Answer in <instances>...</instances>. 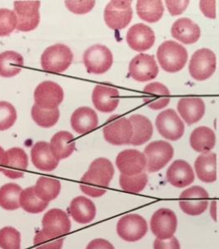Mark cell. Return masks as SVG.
<instances>
[{
    "label": "cell",
    "instance_id": "obj_21",
    "mask_svg": "<svg viewBox=\"0 0 219 249\" xmlns=\"http://www.w3.org/2000/svg\"><path fill=\"white\" fill-rule=\"evenodd\" d=\"M7 163L2 170L3 175L10 178H19L23 177L25 171L28 167V157L21 148L14 147L6 152Z\"/></svg>",
    "mask_w": 219,
    "mask_h": 249
},
{
    "label": "cell",
    "instance_id": "obj_7",
    "mask_svg": "<svg viewBox=\"0 0 219 249\" xmlns=\"http://www.w3.org/2000/svg\"><path fill=\"white\" fill-rule=\"evenodd\" d=\"M40 1H16L14 13L17 16V30L20 32H31L40 23Z\"/></svg>",
    "mask_w": 219,
    "mask_h": 249
},
{
    "label": "cell",
    "instance_id": "obj_11",
    "mask_svg": "<svg viewBox=\"0 0 219 249\" xmlns=\"http://www.w3.org/2000/svg\"><path fill=\"white\" fill-rule=\"evenodd\" d=\"M177 228V215L172 210L160 208L151 217V230L157 239L164 240L172 238Z\"/></svg>",
    "mask_w": 219,
    "mask_h": 249
},
{
    "label": "cell",
    "instance_id": "obj_48",
    "mask_svg": "<svg viewBox=\"0 0 219 249\" xmlns=\"http://www.w3.org/2000/svg\"><path fill=\"white\" fill-rule=\"evenodd\" d=\"M6 163H7V155L4 150L0 146V172H2Z\"/></svg>",
    "mask_w": 219,
    "mask_h": 249
},
{
    "label": "cell",
    "instance_id": "obj_46",
    "mask_svg": "<svg viewBox=\"0 0 219 249\" xmlns=\"http://www.w3.org/2000/svg\"><path fill=\"white\" fill-rule=\"evenodd\" d=\"M200 8L207 18L211 19L216 18V1H201Z\"/></svg>",
    "mask_w": 219,
    "mask_h": 249
},
{
    "label": "cell",
    "instance_id": "obj_47",
    "mask_svg": "<svg viewBox=\"0 0 219 249\" xmlns=\"http://www.w3.org/2000/svg\"><path fill=\"white\" fill-rule=\"evenodd\" d=\"M85 249H115V248L106 239H95L88 244Z\"/></svg>",
    "mask_w": 219,
    "mask_h": 249
},
{
    "label": "cell",
    "instance_id": "obj_24",
    "mask_svg": "<svg viewBox=\"0 0 219 249\" xmlns=\"http://www.w3.org/2000/svg\"><path fill=\"white\" fill-rule=\"evenodd\" d=\"M143 99L151 109L159 110L168 106L170 91L160 82H153L144 88Z\"/></svg>",
    "mask_w": 219,
    "mask_h": 249
},
{
    "label": "cell",
    "instance_id": "obj_15",
    "mask_svg": "<svg viewBox=\"0 0 219 249\" xmlns=\"http://www.w3.org/2000/svg\"><path fill=\"white\" fill-rule=\"evenodd\" d=\"M159 73V67L154 57L140 53L132 58L129 65V74L137 82H145L155 78Z\"/></svg>",
    "mask_w": 219,
    "mask_h": 249
},
{
    "label": "cell",
    "instance_id": "obj_30",
    "mask_svg": "<svg viewBox=\"0 0 219 249\" xmlns=\"http://www.w3.org/2000/svg\"><path fill=\"white\" fill-rule=\"evenodd\" d=\"M50 145L54 157L59 160L70 157L76 147L74 137L67 131H61L53 135Z\"/></svg>",
    "mask_w": 219,
    "mask_h": 249
},
{
    "label": "cell",
    "instance_id": "obj_13",
    "mask_svg": "<svg viewBox=\"0 0 219 249\" xmlns=\"http://www.w3.org/2000/svg\"><path fill=\"white\" fill-rule=\"evenodd\" d=\"M155 124L159 134L168 140H179L184 134V123L173 109H167L160 113Z\"/></svg>",
    "mask_w": 219,
    "mask_h": 249
},
{
    "label": "cell",
    "instance_id": "obj_35",
    "mask_svg": "<svg viewBox=\"0 0 219 249\" xmlns=\"http://www.w3.org/2000/svg\"><path fill=\"white\" fill-rule=\"evenodd\" d=\"M21 189L16 183H9L0 188V207L8 211H14L20 207Z\"/></svg>",
    "mask_w": 219,
    "mask_h": 249
},
{
    "label": "cell",
    "instance_id": "obj_9",
    "mask_svg": "<svg viewBox=\"0 0 219 249\" xmlns=\"http://www.w3.org/2000/svg\"><path fill=\"white\" fill-rule=\"evenodd\" d=\"M216 70V55L209 49H201L193 54L189 64L190 76L196 81H205Z\"/></svg>",
    "mask_w": 219,
    "mask_h": 249
},
{
    "label": "cell",
    "instance_id": "obj_26",
    "mask_svg": "<svg viewBox=\"0 0 219 249\" xmlns=\"http://www.w3.org/2000/svg\"><path fill=\"white\" fill-rule=\"evenodd\" d=\"M98 124V115L90 107L78 108L71 117V127L79 134L90 133Z\"/></svg>",
    "mask_w": 219,
    "mask_h": 249
},
{
    "label": "cell",
    "instance_id": "obj_34",
    "mask_svg": "<svg viewBox=\"0 0 219 249\" xmlns=\"http://www.w3.org/2000/svg\"><path fill=\"white\" fill-rule=\"evenodd\" d=\"M138 16L144 21L153 23L162 18L164 8L162 1H138L136 3Z\"/></svg>",
    "mask_w": 219,
    "mask_h": 249
},
{
    "label": "cell",
    "instance_id": "obj_8",
    "mask_svg": "<svg viewBox=\"0 0 219 249\" xmlns=\"http://www.w3.org/2000/svg\"><path fill=\"white\" fill-rule=\"evenodd\" d=\"M148 232L145 218L138 214H127L120 218L117 225V233L124 241L133 243L144 238Z\"/></svg>",
    "mask_w": 219,
    "mask_h": 249
},
{
    "label": "cell",
    "instance_id": "obj_36",
    "mask_svg": "<svg viewBox=\"0 0 219 249\" xmlns=\"http://www.w3.org/2000/svg\"><path fill=\"white\" fill-rule=\"evenodd\" d=\"M48 206L49 202L42 201L36 196L34 186L26 188L21 192L20 196V207H22L24 211L32 214H38L44 212Z\"/></svg>",
    "mask_w": 219,
    "mask_h": 249
},
{
    "label": "cell",
    "instance_id": "obj_37",
    "mask_svg": "<svg viewBox=\"0 0 219 249\" xmlns=\"http://www.w3.org/2000/svg\"><path fill=\"white\" fill-rule=\"evenodd\" d=\"M60 112L58 108L53 109H41L37 105H34L32 109V117L34 122L42 127H51L58 123Z\"/></svg>",
    "mask_w": 219,
    "mask_h": 249
},
{
    "label": "cell",
    "instance_id": "obj_41",
    "mask_svg": "<svg viewBox=\"0 0 219 249\" xmlns=\"http://www.w3.org/2000/svg\"><path fill=\"white\" fill-rule=\"evenodd\" d=\"M17 27V16L14 11L7 8L0 9V36H7Z\"/></svg>",
    "mask_w": 219,
    "mask_h": 249
},
{
    "label": "cell",
    "instance_id": "obj_43",
    "mask_svg": "<svg viewBox=\"0 0 219 249\" xmlns=\"http://www.w3.org/2000/svg\"><path fill=\"white\" fill-rule=\"evenodd\" d=\"M67 8L75 14H86L95 7V1H66Z\"/></svg>",
    "mask_w": 219,
    "mask_h": 249
},
{
    "label": "cell",
    "instance_id": "obj_1",
    "mask_svg": "<svg viewBox=\"0 0 219 249\" xmlns=\"http://www.w3.org/2000/svg\"><path fill=\"white\" fill-rule=\"evenodd\" d=\"M114 165L109 160L99 158L90 164L87 172L81 178L80 188L85 195L100 197L106 194L114 177Z\"/></svg>",
    "mask_w": 219,
    "mask_h": 249
},
{
    "label": "cell",
    "instance_id": "obj_10",
    "mask_svg": "<svg viewBox=\"0 0 219 249\" xmlns=\"http://www.w3.org/2000/svg\"><path fill=\"white\" fill-rule=\"evenodd\" d=\"M132 1L115 0L107 4L104 9V21L113 30L124 29L132 21Z\"/></svg>",
    "mask_w": 219,
    "mask_h": 249
},
{
    "label": "cell",
    "instance_id": "obj_28",
    "mask_svg": "<svg viewBox=\"0 0 219 249\" xmlns=\"http://www.w3.org/2000/svg\"><path fill=\"white\" fill-rule=\"evenodd\" d=\"M130 123L132 126V141L133 146H140L147 142L153 135V125L151 120L140 114H134L130 117Z\"/></svg>",
    "mask_w": 219,
    "mask_h": 249
},
{
    "label": "cell",
    "instance_id": "obj_6",
    "mask_svg": "<svg viewBox=\"0 0 219 249\" xmlns=\"http://www.w3.org/2000/svg\"><path fill=\"white\" fill-rule=\"evenodd\" d=\"M84 67L89 73L103 74L108 72L114 63L111 51L104 45H93L83 55Z\"/></svg>",
    "mask_w": 219,
    "mask_h": 249
},
{
    "label": "cell",
    "instance_id": "obj_16",
    "mask_svg": "<svg viewBox=\"0 0 219 249\" xmlns=\"http://www.w3.org/2000/svg\"><path fill=\"white\" fill-rule=\"evenodd\" d=\"M103 132L104 139L109 143L115 146L131 144L133 134L132 126L126 118L112 120L103 127Z\"/></svg>",
    "mask_w": 219,
    "mask_h": 249
},
{
    "label": "cell",
    "instance_id": "obj_12",
    "mask_svg": "<svg viewBox=\"0 0 219 249\" xmlns=\"http://www.w3.org/2000/svg\"><path fill=\"white\" fill-rule=\"evenodd\" d=\"M71 226L70 218L63 210H50L43 217V232L53 238H64L70 233Z\"/></svg>",
    "mask_w": 219,
    "mask_h": 249
},
{
    "label": "cell",
    "instance_id": "obj_17",
    "mask_svg": "<svg viewBox=\"0 0 219 249\" xmlns=\"http://www.w3.org/2000/svg\"><path fill=\"white\" fill-rule=\"evenodd\" d=\"M116 165L121 175L133 176L140 175L146 169L144 154L137 150H126L117 157Z\"/></svg>",
    "mask_w": 219,
    "mask_h": 249
},
{
    "label": "cell",
    "instance_id": "obj_2",
    "mask_svg": "<svg viewBox=\"0 0 219 249\" xmlns=\"http://www.w3.org/2000/svg\"><path fill=\"white\" fill-rule=\"evenodd\" d=\"M157 58L164 71L177 72L186 64L188 53L184 46L172 40H167L158 49Z\"/></svg>",
    "mask_w": 219,
    "mask_h": 249
},
{
    "label": "cell",
    "instance_id": "obj_40",
    "mask_svg": "<svg viewBox=\"0 0 219 249\" xmlns=\"http://www.w3.org/2000/svg\"><path fill=\"white\" fill-rule=\"evenodd\" d=\"M17 120L16 109L7 101H0V131L14 126Z\"/></svg>",
    "mask_w": 219,
    "mask_h": 249
},
{
    "label": "cell",
    "instance_id": "obj_33",
    "mask_svg": "<svg viewBox=\"0 0 219 249\" xmlns=\"http://www.w3.org/2000/svg\"><path fill=\"white\" fill-rule=\"evenodd\" d=\"M34 187L36 196L45 202L53 201L60 194L61 183L55 178L40 177Z\"/></svg>",
    "mask_w": 219,
    "mask_h": 249
},
{
    "label": "cell",
    "instance_id": "obj_45",
    "mask_svg": "<svg viewBox=\"0 0 219 249\" xmlns=\"http://www.w3.org/2000/svg\"><path fill=\"white\" fill-rule=\"evenodd\" d=\"M153 249H181L179 241L174 236L168 239H156L153 242Z\"/></svg>",
    "mask_w": 219,
    "mask_h": 249
},
{
    "label": "cell",
    "instance_id": "obj_42",
    "mask_svg": "<svg viewBox=\"0 0 219 249\" xmlns=\"http://www.w3.org/2000/svg\"><path fill=\"white\" fill-rule=\"evenodd\" d=\"M64 240V238H53L41 231L34 236V245L36 249H62Z\"/></svg>",
    "mask_w": 219,
    "mask_h": 249
},
{
    "label": "cell",
    "instance_id": "obj_25",
    "mask_svg": "<svg viewBox=\"0 0 219 249\" xmlns=\"http://www.w3.org/2000/svg\"><path fill=\"white\" fill-rule=\"evenodd\" d=\"M177 110L187 124H194L204 115L205 105L201 98H182L177 103Z\"/></svg>",
    "mask_w": 219,
    "mask_h": 249
},
{
    "label": "cell",
    "instance_id": "obj_49",
    "mask_svg": "<svg viewBox=\"0 0 219 249\" xmlns=\"http://www.w3.org/2000/svg\"><path fill=\"white\" fill-rule=\"evenodd\" d=\"M210 215L213 220L217 222L218 217H217V201H212L211 205H210Z\"/></svg>",
    "mask_w": 219,
    "mask_h": 249
},
{
    "label": "cell",
    "instance_id": "obj_14",
    "mask_svg": "<svg viewBox=\"0 0 219 249\" xmlns=\"http://www.w3.org/2000/svg\"><path fill=\"white\" fill-rule=\"evenodd\" d=\"M64 96L63 88L51 81L41 82L34 93L35 105L45 109L58 108L64 101Z\"/></svg>",
    "mask_w": 219,
    "mask_h": 249
},
{
    "label": "cell",
    "instance_id": "obj_31",
    "mask_svg": "<svg viewBox=\"0 0 219 249\" xmlns=\"http://www.w3.org/2000/svg\"><path fill=\"white\" fill-rule=\"evenodd\" d=\"M190 143L194 151L203 154L208 153L215 146V133L208 127H197L190 135Z\"/></svg>",
    "mask_w": 219,
    "mask_h": 249
},
{
    "label": "cell",
    "instance_id": "obj_3",
    "mask_svg": "<svg viewBox=\"0 0 219 249\" xmlns=\"http://www.w3.org/2000/svg\"><path fill=\"white\" fill-rule=\"evenodd\" d=\"M73 60V53L68 46L62 44L46 49L41 56V66L45 71L60 73L68 69Z\"/></svg>",
    "mask_w": 219,
    "mask_h": 249
},
{
    "label": "cell",
    "instance_id": "obj_39",
    "mask_svg": "<svg viewBox=\"0 0 219 249\" xmlns=\"http://www.w3.org/2000/svg\"><path fill=\"white\" fill-rule=\"evenodd\" d=\"M0 248L2 249H21V233L14 227L0 230Z\"/></svg>",
    "mask_w": 219,
    "mask_h": 249
},
{
    "label": "cell",
    "instance_id": "obj_38",
    "mask_svg": "<svg viewBox=\"0 0 219 249\" xmlns=\"http://www.w3.org/2000/svg\"><path fill=\"white\" fill-rule=\"evenodd\" d=\"M148 176L145 173L140 175L128 176L121 175L119 178V183L124 191L132 194H139L145 189L148 183Z\"/></svg>",
    "mask_w": 219,
    "mask_h": 249
},
{
    "label": "cell",
    "instance_id": "obj_22",
    "mask_svg": "<svg viewBox=\"0 0 219 249\" xmlns=\"http://www.w3.org/2000/svg\"><path fill=\"white\" fill-rule=\"evenodd\" d=\"M32 163L38 170L51 172L58 167L59 160L51 151V145L45 142L34 144L31 151Z\"/></svg>",
    "mask_w": 219,
    "mask_h": 249
},
{
    "label": "cell",
    "instance_id": "obj_19",
    "mask_svg": "<svg viewBox=\"0 0 219 249\" xmlns=\"http://www.w3.org/2000/svg\"><path fill=\"white\" fill-rule=\"evenodd\" d=\"M118 89L108 86L98 85L92 93V101L95 108L102 113H111L117 109L119 104Z\"/></svg>",
    "mask_w": 219,
    "mask_h": 249
},
{
    "label": "cell",
    "instance_id": "obj_20",
    "mask_svg": "<svg viewBox=\"0 0 219 249\" xmlns=\"http://www.w3.org/2000/svg\"><path fill=\"white\" fill-rule=\"evenodd\" d=\"M167 180L176 188H185L195 181V174L190 164L185 160H177L167 171Z\"/></svg>",
    "mask_w": 219,
    "mask_h": 249
},
{
    "label": "cell",
    "instance_id": "obj_18",
    "mask_svg": "<svg viewBox=\"0 0 219 249\" xmlns=\"http://www.w3.org/2000/svg\"><path fill=\"white\" fill-rule=\"evenodd\" d=\"M127 42L130 47L138 51H148L155 42V34L151 27L138 23L130 28L127 33Z\"/></svg>",
    "mask_w": 219,
    "mask_h": 249
},
{
    "label": "cell",
    "instance_id": "obj_23",
    "mask_svg": "<svg viewBox=\"0 0 219 249\" xmlns=\"http://www.w3.org/2000/svg\"><path fill=\"white\" fill-rule=\"evenodd\" d=\"M172 37L183 44L191 45L197 42L201 38V28L192 20L185 18L178 19L172 25Z\"/></svg>",
    "mask_w": 219,
    "mask_h": 249
},
{
    "label": "cell",
    "instance_id": "obj_5",
    "mask_svg": "<svg viewBox=\"0 0 219 249\" xmlns=\"http://www.w3.org/2000/svg\"><path fill=\"white\" fill-rule=\"evenodd\" d=\"M144 156L146 160V169L149 172H158L172 159L174 149L167 142L156 141L145 147Z\"/></svg>",
    "mask_w": 219,
    "mask_h": 249
},
{
    "label": "cell",
    "instance_id": "obj_29",
    "mask_svg": "<svg viewBox=\"0 0 219 249\" xmlns=\"http://www.w3.org/2000/svg\"><path fill=\"white\" fill-rule=\"evenodd\" d=\"M195 170L200 180L212 183L217 180V156L213 152L202 154L195 162Z\"/></svg>",
    "mask_w": 219,
    "mask_h": 249
},
{
    "label": "cell",
    "instance_id": "obj_27",
    "mask_svg": "<svg viewBox=\"0 0 219 249\" xmlns=\"http://www.w3.org/2000/svg\"><path fill=\"white\" fill-rule=\"evenodd\" d=\"M69 212L76 222L84 225L91 222L95 219L96 207L90 199L79 196L72 199L69 207Z\"/></svg>",
    "mask_w": 219,
    "mask_h": 249
},
{
    "label": "cell",
    "instance_id": "obj_4",
    "mask_svg": "<svg viewBox=\"0 0 219 249\" xmlns=\"http://www.w3.org/2000/svg\"><path fill=\"white\" fill-rule=\"evenodd\" d=\"M209 193L201 186H193L180 195L179 206L182 212L191 216L203 214L209 206Z\"/></svg>",
    "mask_w": 219,
    "mask_h": 249
},
{
    "label": "cell",
    "instance_id": "obj_32",
    "mask_svg": "<svg viewBox=\"0 0 219 249\" xmlns=\"http://www.w3.org/2000/svg\"><path fill=\"white\" fill-rule=\"evenodd\" d=\"M23 57L14 51L0 53V77H13L21 72L23 67Z\"/></svg>",
    "mask_w": 219,
    "mask_h": 249
},
{
    "label": "cell",
    "instance_id": "obj_44",
    "mask_svg": "<svg viewBox=\"0 0 219 249\" xmlns=\"http://www.w3.org/2000/svg\"><path fill=\"white\" fill-rule=\"evenodd\" d=\"M165 3L170 14L172 16H177L182 14L187 8L190 1H166Z\"/></svg>",
    "mask_w": 219,
    "mask_h": 249
}]
</instances>
